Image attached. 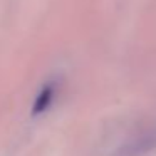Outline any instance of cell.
<instances>
[{
	"label": "cell",
	"mask_w": 156,
	"mask_h": 156,
	"mask_svg": "<svg viewBox=\"0 0 156 156\" xmlns=\"http://www.w3.org/2000/svg\"><path fill=\"white\" fill-rule=\"evenodd\" d=\"M54 96H55V87L54 84H49L39 92V96L35 98V102L32 106V114H41V112L47 111V108L52 104L54 101Z\"/></svg>",
	"instance_id": "obj_1"
}]
</instances>
